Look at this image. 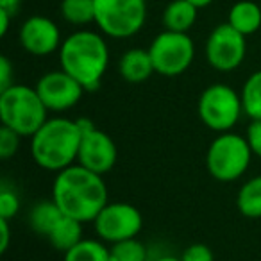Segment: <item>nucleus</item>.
<instances>
[{"label": "nucleus", "instance_id": "1", "mask_svg": "<svg viewBox=\"0 0 261 261\" xmlns=\"http://www.w3.org/2000/svg\"><path fill=\"white\" fill-rule=\"evenodd\" d=\"M52 200L65 215L86 224L93 222L109 202L108 186L100 174L75 163L58 172L52 185Z\"/></svg>", "mask_w": 261, "mask_h": 261}, {"label": "nucleus", "instance_id": "30", "mask_svg": "<svg viewBox=\"0 0 261 261\" xmlns=\"http://www.w3.org/2000/svg\"><path fill=\"white\" fill-rule=\"evenodd\" d=\"M15 13H11L9 9H4L0 8V36H6L8 34V29H9V20Z\"/></svg>", "mask_w": 261, "mask_h": 261}, {"label": "nucleus", "instance_id": "23", "mask_svg": "<svg viewBox=\"0 0 261 261\" xmlns=\"http://www.w3.org/2000/svg\"><path fill=\"white\" fill-rule=\"evenodd\" d=\"M109 261H149V254L138 238H133L113 243L109 247Z\"/></svg>", "mask_w": 261, "mask_h": 261}, {"label": "nucleus", "instance_id": "27", "mask_svg": "<svg viewBox=\"0 0 261 261\" xmlns=\"http://www.w3.org/2000/svg\"><path fill=\"white\" fill-rule=\"evenodd\" d=\"M245 138L254 156L261 158V120H252L247 127Z\"/></svg>", "mask_w": 261, "mask_h": 261}, {"label": "nucleus", "instance_id": "3", "mask_svg": "<svg viewBox=\"0 0 261 261\" xmlns=\"http://www.w3.org/2000/svg\"><path fill=\"white\" fill-rule=\"evenodd\" d=\"M59 63L66 73L79 81L86 91H95L109 65L106 40L93 31H77L63 40Z\"/></svg>", "mask_w": 261, "mask_h": 261}, {"label": "nucleus", "instance_id": "25", "mask_svg": "<svg viewBox=\"0 0 261 261\" xmlns=\"http://www.w3.org/2000/svg\"><path fill=\"white\" fill-rule=\"evenodd\" d=\"M20 210V199L13 190L2 188L0 192V218L11 220Z\"/></svg>", "mask_w": 261, "mask_h": 261}, {"label": "nucleus", "instance_id": "20", "mask_svg": "<svg viewBox=\"0 0 261 261\" xmlns=\"http://www.w3.org/2000/svg\"><path fill=\"white\" fill-rule=\"evenodd\" d=\"M97 6L95 0H63L61 16L72 25H88L95 23Z\"/></svg>", "mask_w": 261, "mask_h": 261}, {"label": "nucleus", "instance_id": "14", "mask_svg": "<svg viewBox=\"0 0 261 261\" xmlns=\"http://www.w3.org/2000/svg\"><path fill=\"white\" fill-rule=\"evenodd\" d=\"M118 72L120 77L125 83L130 84L145 83L156 72L149 48L147 50H143V48H130V50L123 52L118 61Z\"/></svg>", "mask_w": 261, "mask_h": 261}, {"label": "nucleus", "instance_id": "33", "mask_svg": "<svg viewBox=\"0 0 261 261\" xmlns=\"http://www.w3.org/2000/svg\"><path fill=\"white\" fill-rule=\"evenodd\" d=\"M154 261H181V257H174V256H161Z\"/></svg>", "mask_w": 261, "mask_h": 261}, {"label": "nucleus", "instance_id": "6", "mask_svg": "<svg viewBox=\"0 0 261 261\" xmlns=\"http://www.w3.org/2000/svg\"><path fill=\"white\" fill-rule=\"evenodd\" d=\"M197 113L207 129L227 133L238 123L243 113L242 95L227 84L215 83L200 93Z\"/></svg>", "mask_w": 261, "mask_h": 261}, {"label": "nucleus", "instance_id": "9", "mask_svg": "<svg viewBox=\"0 0 261 261\" xmlns=\"http://www.w3.org/2000/svg\"><path fill=\"white\" fill-rule=\"evenodd\" d=\"M98 238L109 243H120L138 238L143 227V217L129 202H108L93 220Z\"/></svg>", "mask_w": 261, "mask_h": 261}, {"label": "nucleus", "instance_id": "26", "mask_svg": "<svg viewBox=\"0 0 261 261\" xmlns=\"http://www.w3.org/2000/svg\"><path fill=\"white\" fill-rule=\"evenodd\" d=\"M181 261H215V254L206 243H192L182 252Z\"/></svg>", "mask_w": 261, "mask_h": 261}, {"label": "nucleus", "instance_id": "16", "mask_svg": "<svg viewBox=\"0 0 261 261\" xmlns=\"http://www.w3.org/2000/svg\"><path fill=\"white\" fill-rule=\"evenodd\" d=\"M199 8L188 0H172L163 11V25L174 33H188L197 22Z\"/></svg>", "mask_w": 261, "mask_h": 261}, {"label": "nucleus", "instance_id": "24", "mask_svg": "<svg viewBox=\"0 0 261 261\" xmlns=\"http://www.w3.org/2000/svg\"><path fill=\"white\" fill-rule=\"evenodd\" d=\"M20 138L22 136L13 129H9V127H0V158L2 160H9V158L18 152Z\"/></svg>", "mask_w": 261, "mask_h": 261}, {"label": "nucleus", "instance_id": "4", "mask_svg": "<svg viewBox=\"0 0 261 261\" xmlns=\"http://www.w3.org/2000/svg\"><path fill=\"white\" fill-rule=\"evenodd\" d=\"M48 109L38 95L36 88L13 84L0 91V120L2 125L18 133L22 138L33 136L48 120Z\"/></svg>", "mask_w": 261, "mask_h": 261}, {"label": "nucleus", "instance_id": "10", "mask_svg": "<svg viewBox=\"0 0 261 261\" xmlns=\"http://www.w3.org/2000/svg\"><path fill=\"white\" fill-rule=\"evenodd\" d=\"M77 122L83 129L77 163L95 174H108L118 160V149H116L115 140L108 133L97 129L91 123V120L77 118Z\"/></svg>", "mask_w": 261, "mask_h": 261}, {"label": "nucleus", "instance_id": "31", "mask_svg": "<svg viewBox=\"0 0 261 261\" xmlns=\"http://www.w3.org/2000/svg\"><path fill=\"white\" fill-rule=\"evenodd\" d=\"M20 4H22V0H0V8L9 9L11 13H16Z\"/></svg>", "mask_w": 261, "mask_h": 261}, {"label": "nucleus", "instance_id": "11", "mask_svg": "<svg viewBox=\"0 0 261 261\" xmlns=\"http://www.w3.org/2000/svg\"><path fill=\"white\" fill-rule=\"evenodd\" d=\"M245 38L229 23L215 27L206 41V59L211 68L218 72H232L238 68L247 54Z\"/></svg>", "mask_w": 261, "mask_h": 261}, {"label": "nucleus", "instance_id": "7", "mask_svg": "<svg viewBox=\"0 0 261 261\" xmlns=\"http://www.w3.org/2000/svg\"><path fill=\"white\" fill-rule=\"evenodd\" d=\"M95 23L109 38L125 40L145 25L147 0H95Z\"/></svg>", "mask_w": 261, "mask_h": 261}, {"label": "nucleus", "instance_id": "32", "mask_svg": "<svg viewBox=\"0 0 261 261\" xmlns=\"http://www.w3.org/2000/svg\"><path fill=\"white\" fill-rule=\"evenodd\" d=\"M188 2H192V4H193V6H197L199 9L207 8L210 4H213V0H188Z\"/></svg>", "mask_w": 261, "mask_h": 261}, {"label": "nucleus", "instance_id": "15", "mask_svg": "<svg viewBox=\"0 0 261 261\" xmlns=\"http://www.w3.org/2000/svg\"><path fill=\"white\" fill-rule=\"evenodd\" d=\"M227 23L243 36L257 33L261 27V8L254 0H236L229 9Z\"/></svg>", "mask_w": 261, "mask_h": 261}, {"label": "nucleus", "instance_id": "22", "mask_svg": "<svg viewBox=\"0 0 261 261\" xmlns=\"http://www.w3.org/2000/svg\"><path fill=\"white\" fill-rule=\"evenodd\" d=\"M63 261H109V247L100 240H81L77 245L65 252Z\"/></svg>", "mask_w": 261, "mask_h": 261}, {"label": "nucleus", "instance_id": "8", "mask_svg": "<svg viewBox=\"0 0 261 261\" xmlns=\"http://www.w3.org/2000/svg\"><path fill=\"white\" fill-rule=\"evenodd\" d=\"M154 70L160 75L175 77L185 73L195 58V45L188 33H174L165 29L149 47Z\"/></svg>", "mask_w": 261, "mask_h": 261}, {"label": "nucleus", "instance_id": "29", "mask_svg": "<svg viewBox=\"0 0 261 261\" xmlns=\"http://www.w3.org/2000/svg\"><path fill=\"white\" fill-rule=\"evenodd\" d=\"M0 252H6L9 247V220L8 218H0Z\"/></svg>", "mask_w": 261, "mask_h": 261}, {"label": "nucleus", "instance_id": "28", "mask_svg": "<svg viewBox=\"0 0 261 261\" xmlns=\"http://www.w3.org/2000/svg\"><path fill=\"white\" fill-rule=\"evenodd\" d=\"M13 66L6 56L0 58V91L8 90L9 86H13Z\"/></svg>", "mask_w": 261, "mask_h": 261}, {"label": "nucleus", "instance_id": "13", "mask_svg": "<svg viewBox=\"0 0 261 261\" xmlns=\"http://www.w3.org/2000/svg\"><path fill=\"white\" fill-rule=\"evenodd\" d=\"M20 45L33 56H50L61 48V31L47 16H31L20 27Z\"/></svg>", "mask_w": 261, "mask_h": 261}, {"label": "nucleus", "instance_id": "17", "mask_svg": "<svg viewBox=\"0 0 261 261\" xmlns=\"http://www.w3.org/2000/svg\"><path fill=\"white\" fill-rule=\"evenodd\" d=\"M47 240L54 249L66 252L83 240V222L75 220L68 215H63V218L47 236Z\"/></svg>", "mask_w": 261, "mask_h": 261}, {"label": "nucleus", "instance_id": "5", "mask_svg": "<svg viewBox=\"0 0 261 261\" xmlns=\"http://www.w3.org/2000/svg\"><path fill=\"white\" fill-rule=\"evenodd\" d=\"M252 150L245 136L232 130L218 133L206 152V168L215 181L232 182L243 177L250 167Z\"/></svg>", "mask_w": 261, "mask_h": 261}, {"label": "nucleus", "instance_id": "19", "mask_svg": "<svg viewBox=\"0 0 261 261\" xmlns=\"http://www.w3.org/2000/svg\"><path fill=\"white\" fill-rule=\"evenodd\" d=\"M236 207L247 218H261V175L245 181L236 195Z\"/></svg>", "mask_w": 261, "mask_h": 261}, {"label": "nucleus", "instance_id": "18", "mask_svg": "<svg viewBox=\"0 0 261 261\" xmlns=\"http://www.w3.org/2000/svg\"><path fill=\"white\" fill-rule=\"evenodd\" d=\"M63 211L54 200H43V202L34 204V207L31 210L29 215V224L33 227V231L40 236L47 238L50 234V231L56 227L59 220L63 218Z\"/></svg>", "mask_w": 261, "mask_h": 261}, {"label": "nucleus", "instance_id": "12", "mask_svg": "<svg viewBox=\"0 0 261 261\" xmlns=\"http://www.w3.org/2000/svg\"><path fill=\"white\" fill-rule=\"evenodd\" d=\"M36 91L48 111L63 113L77 106V102L83 98L86 90L79 81L73 79L65 70H52L40 77L36 83Z\"/></svg>", "mask_w": 261, "mask_h": 261}, {"label": "nucleus", "instance_id": "2", "mask_svg": "<svg viewBox=\"0 0 261 261\" xmlns=\"http://www.w3.org/2000/svg\"><path fill=\"white\" fill-rule=\"evenodd\" d=\"M83 129L77 120L65 116L48 118L31 136L34 163L48 172H61L77 163Z\"/></svg>", "mask_w": 261, "mask_h": 261}, {"label": "nucleus", "instance_id": "21", "mask_svg": "<svg viewBox=\"0 0 261 261\" xmlns=\"http://www.w3.org/2000/svg\"><path fill=\"white\" fill-rule=\"evenodd\" d=\"M243 113L250 120H261V70L250 73L242 88Z\"/></svg>", "mask_w": 261, "mask_h": 261}]
</instances>
